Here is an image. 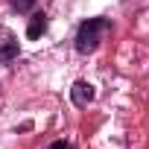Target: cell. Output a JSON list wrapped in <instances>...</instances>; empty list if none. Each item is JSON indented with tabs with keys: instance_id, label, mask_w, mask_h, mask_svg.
<instances>
[{
	"instance_id": "cell-1",
	"label": "cell",
	"mask_w": 149,
	"mask_h": 149,
	"mask_svg": "<svg viewBox=\"0 0 149 149\" xmlns=\"http://www.w3.org/2000/svg\"><path fill=\"white\" fill-rule=\"evenodd\" d=\"M108 29H111V24L105 18H88L79 26V32H76V50L79 53H94L100 47V41L105 38Z\"/></svg>"
},
{
	"instance_id": "cell-2",
	"label": "cell",
	"mask_w": 149,
	"mask_h": 149,
	"mask_svg": "<svg viewBox=\"0 0 149 149\" xmlns=\"http://www.w3.org/2000/svg\"><path fill=\"white\" fill-rule=\"evenodd\" d=\"M70 100L76 102L79 108H82V105H88V102L94 100V85H91V82H76V85L70 88Z\"/></svg>"
},
{
	"instance_id": "cell-3",
	"label": "cell",
	"mask_w": 149,
	"mask_h": 149,
	"mask_svg": "<svg viewBox=\"0 0 149 149\" xmlns=\"http://www.w3.org/2000/svg\"><path fill=\"white\" fill-rule=\"evenodd\" d=\"M44 29H47V15H44V12L32 15V21H29V29H26V35H29V38H38V35H41Z\"/></svg>"
},
{
	"instance_id": "cell-4",
	"label": "cell",
	"mask_w": 149,
	"mask_h": 149,
	"mask_svg": "<svg viewBox=\"0 0 149 149\" xmlns=\"http://www.w3.org/2000/svg\"><path fill=\"white\" fill-rule=\"evenodd\" d=\"M15 56H18V41H12V38H6V44L0 47V61L6 64V61H12Z\"/></svg>"
},
{
	"instance_id": "cell-5",
	"label": "cell",
	"mask_w": 149,
	"mask_h": 149,
	"mask_svg": "<svg viewBox=\"0 0 149 149\" xmlns=\"http://www.w3.org/2000/svg\"><path fill=\"white\" fill-rule=\"evenodd\" d=\"M35 3H38V0H12V9H18V12H29Z\"/></svg>"
},
{
	"instance_id": "cell-6",
	"label": "cell",
	"mask_w": 149,
	"mask_h": 149,
	"mask_svg": "<svg viewBox=\"0 0 149 149\" xmlns=\"http://www.w3.org/2000/svg\"><path fill=\"white\" fill-rule=\"evenodd\" d=\"M50 149H73V143H67V140H56V143H50Z\"/></svg>"
}]
</instances>
